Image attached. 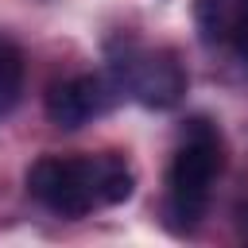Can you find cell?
Returning a JSON list of instances; mask_svg holds the SVG:
<instances>
[{
	"instance_id": "1",
	"label": "cell",
	"mask_w": 248,
	"mask_h": 248,
	"mask_svg": "<svg viewBox=\"0 0 248 248\" xmlns=\"http://www.w3.org/2000/svg\"><path fill=\"white\" fill-rule=\"evenodd\" d=\"M105 155H43L27 170V190L50 213L85 217L105 205Z\"/></svg>"
},
{
	"instance_id": "2",
	"label": "cell",
	"mask_w": 248,
	"mask_h": 248,
	"mask_svg": "<svg viewBox=\"0 0 248 248\" xmlns=\"http://www.w3.org/2000/svg\"><path fill=\"white\" fill-rule=\"evenodd\" d=\"M221 170V140L205 120H194L186 143L174 151L167 170V213L178 225H198L209 202V186Z\"/></svg>"
},
{
	"instance_id": "3",
	"label": "cell",
	"mask_w": 248,
	"mask_h": 248,
	"mask_svg": "<svg viewBox=\"0 0 248 248\" xmlns=\"http://www.w3.org/2000/svg\"><path fill=\"white\" fill-rule=\"evenodd\" d=\"M112 70H116V85L132 89V97L147 108H170L186 93V74L170 50L124 46V58H116Z\"/></svg>"
},
{
	"instance_id": "4",
	"label": "cell",
	"mask_w": 248,
	"mask_h": 248,
	"mask_svg": "<svg viewBox=\"0 0 248 248\" xmlns=\"http://www.w3.org/2000/svg\"><path fill=\"white\" fill-rule=\"evenodd\" d=\"M116 93H120V85H112L108 78L81 74V78L58 81V85L46 93V116H50L58 128H81L85 120L108 112V108L116 105Z\"/></svg>"
},
{
	"instance_id": "5",
	"label": "cell",
	"mask_w": 248,
	"mask_h": 248,
	"mask_svg": "<svg viewBox=\"0 0 248 248\" xmlns=\"http://www.w3.org/2000/svg\"><path fill=\"white\" fill-rule=\"evenodd\" d=\"M19 93H23V50L8 35H0V116L16 108Z\"/></svg>"
},
{
	"instance_id": "6",
	"label": "cell",
	"mask_w": 248,
	"mask_h": 248,
	"mask_svg": "<svg viewBox=\"0 0 248 248\" xmlns=\"http://www.w3.org/2000/svg\"><path fill=\"white\" fill-rule=\"evenodd\" d=\"M194 16H198V27H202V39L205 43H217L232 27L229 0H194Z\"/></svg>"
},
{
	"instance_id": "7",
	"label": "cell",
	"mask_w": 248,
	"mask_h": 248,
	"mask_svg": "<svg viewBox=\"0 0 248 248\" xmlns=\"http://www.w3.org/2000/svg\"><path fill=\"white\" fill-rule=\"evenodd\" d=\"M232 43H236V54L244 58V70H248V31H236V35H232Z\"/></svg>"
}]
</instances>
